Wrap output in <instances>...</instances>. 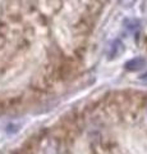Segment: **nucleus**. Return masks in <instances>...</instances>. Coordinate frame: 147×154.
<instances>
[{
	"mask_svg": "<svg viewBox=\"0 0 147 154\" xmlns=\"http://www.w3.org/2000/svg\"><path fill=\"white\" fill-rule=\"evenodd\" d=\"M3 110H4V104L1 103V100H0V113H1Z\"/></svg>",
	"mask_w": 147,
	"mask_h": 154,
	"instance_id": "7ed1b4c3",
	"label": "nucleus"
},
{
	"mask_svg": "<svg viewBox=\"0 0 147 154\" xmlns=\"http://www.w3.org/2000/svg\"><path fill=\"white\" fill-rule=\"evenodd\" d=\"M147 108V94L143 91H119L101 99L91 110L92 119L98 123H132Z\"/></svg>",
	"mask_w": 147,
	"mask_h": 154,
	"instance_id": "f257e3e1",
	"label": "nucleus"
},
{
	"mask_svg": "<svg viewBox=\"0 0 147 154\" xmlns=\"http://www.w3.org/2000/svg\"><path fill=\"white\" fill-rule=\"evenodd\" d=\"M82 130V119L77 116H68L61 121L55 128L56 136L60 137L61 140H73L79 135Z\"/></svg>",
	"mask_w": 147,
	"mask_h": 154,
	"instance_id": "f03ea898",
	"label": "nucleus"
}]
</instances>
